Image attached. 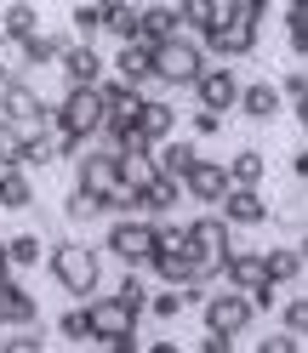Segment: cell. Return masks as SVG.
Wrapping results in <instances>:
<instances>
[{
    "instance_id": "f546056e",
    "label": "cell",
    "mask_w": 308,
    "mask_h": 353,
    "mask_svg": "<svg viewBox=\"0 0 308 353\" xmlns=\"http://www.w3.org/2000/svg\"><path fill=\"white\" fill-rule=\"evenodd\" d=\"M229 176H234V183H246V188H262V176H269V160H262V148H234Z\"/></svg>"
},
{
    "instance_id": "5b68a950",
    "label": "cell",
    "mask_w": 308,
    "mask_h": 353,
    "mask_svg": "<svg viewBox=\"0 0 308 353\" xmlns=\"http://www.w3.org/2000/svg\"><path fill=\"white\" fill-rule=\"evenodd\" d=\"M103 251H108V262H120V268H148V256H154V216H143V211L115 216L108 234H103Z\"/></svg>"
},
{
    "instance_id": "6da1fadb",
    "label": "cell",
    "mask_w": 308,
    "mask_h": 353,
    "mask_svg": "<svg viewBox=\"0 0 308 353\" xmlns=\"http://www.w3.org/2000/svg\"><path fill=\"white\" fill-rule=\"evenodd\" d=\"M103 256L108 251H97V245H86V239H52V251H46V268H52V279H57V291H69L75 302H92L97 291H103Z\"/></svg>"
},
{
    "instance_id": "681fc988",
    "label": "cell",
    "mask_w": 308,
    "mask_h": 353,
    "mask_svg": "<svg viewBox=\"0 0 308 353\" xmlns=\"http://www.w3.org/2000/svg\"><path fill=\"white\" fill-rule=\"evenodd\" d=\"M0 274H17V268H12V251H6V239H0Z\"/></svg>"
},
{
    "instance_id": "7dc6e473",
    "label": "cell",
    "mask_w": 308,
    "mask_h": 353,
    "mask_svg": "<svg viewBox=\"0 0 308 353\" xmlns=\"http://www.w3.org/2000/svg\"><path fill=\"white\" fill-rule=\"evenodd\" d=\"M269 6H274V0H240V12H246V17H262Z\"/></svg>"
},
{
    "instance_id": "30bf717a",
    "label": "cell",
    "mask_w": 308,
    "mask_h": 353,
    "mask_svg": "<svg viewBox=\"0 0 308 353\" xmlns=\"http://www.w3.org/2000/svg\"><path fill=\"white\" fill-rule=\"evenodd\" d=\"M0 114H12V120H17V125H23L29 137H35V131H46V125H52V103L40 97L23 74H17V80L6 85V97H0Z\"/></svg>"
},
{
    "instance_id": "f5cc1de1",
    "label": "cell",
    "mask_w": 308,
    "mask_h": 353,
    "mask_svg": "<svg viewBox=\"0 0 308 353\" xmlns=\"http://www.w3.org/2000/svg\"><path fill=\"white\" fill-rule=\"evenodd\" d=\"M0 330H6V325H0Z\"/></svg>"
},
{
    "instance_id": "e575fe53",
    "label": "cell",
    "mask_w": 308,
    "mask_h": 353,
    "mask_svg": "<svg viewBox=\"0 0 308 353\" xmlns=\"http://www.w3.org/2000/svg\"><path fill=\"white\" fill-rule=\"evenodd\" d=\"M0 347L6 353H40L46 347V330L40 325H12V330H0Z\"/></svg>"
},
{
    "instance_id": "5bb4252c",
    "label": "cell",
    "mask_w": 308,
    "mask_h": 353,
    "mask_svg": "<svg viewBox=\"0 0 308 353\" xmlns=\"http://www.w3.org/2000/svg\"><path fill=\"white\" fill-rule=\"evenodd\" d=\"M217 211H223L234 228H262V223L274 216V211H269V200H262V188H246V183H234L223 200H217Z\"/></svg>"
},
{
    "instance_id": "836d02e7",
    "label": "cell",
    "mask_w": 308,
    "mask_h": 353,
    "mask_svg": "<svg viewBox=\"0 0 308 353\" xmlns=\"http://www.w3.org/2000/svg\"><path fill=\"white\" fill-rule=\"evenodd\" d=\"M23 143H29V131L12 114H0V165H23Z\"/></svg>"
},
{
    "instance_id": "4fadbf2b",
    "label": "cell",
    "mask_w": 308,
    "mask_h": 353,
    "mask_svg": "<svg viewBox=\"0 0 308 353\" xmlns=\"http://www.w3.org/2000/svg\"><path fill=\"white\" fill-rule=\"evenodd\" d=\"M75 183L86 188V194H108V188H115L120 183V154L115 148H92V154H80V160H75Z\"/></svg>"
},
{
    "instance_id": "74e56055",
    "label": "cell",
    "mask_w": 308,
    "mask_h": 353,
    "mask_svg": "<svg viewBox=\"0 0 308 353\" xmlns=\"http://www.w3.org/2000/svg\"><path fill=\"white\" fill-rule=\"evenodd\" d=\"M280 325L291 330V336H302V347H308V296H285L280 302Z\"/></svg>"
},
{
    "instance_id": "ffe728a7",
    "label": "cell",
    "mask_w": 308,
    "mask_h": 353,
    "mask_svg": "<svg viewBox=\"0 0 308 353\" xmlns=\"http://www.w3.org/2000/svg\"><path fill=\"white\" fill-rule=\"evenodd\" d=\"M183 200H189V188L177 183V176H166V171L154 176L148 188H137V211H143V216H171Z\"/></svg>"
},
{
    "instance_id": "816d5d0a",
    "label": "cell",
    "mask_w": 308,
    "mask_h": 353,
    "mask_svg": "<svg viewBox=\"0 0 308 353\" xmlns=\"http://www.w3.org/2000/svg\"><path fill=\"white\" fill-rule=\"evenodd\" d=\"M297 245H302V262H308V234H302V239H297Z\"/></svg>"
},
{
    "instance_id": "3957f363",
    "label": "cell",
    "mask_w": 308,
    "mask_h": 353,
    "mask_svg": "<svg viewBox=\"0 0 308 353\" xmlns=\"http://www.w3.org/2000/svg\"><path fill=\"white\" fill-rule=\"evenodd\" d=\"M211 52L200 46V34H171V40H154V80H160V92H183L206 74Z\"/></svg>"
},
{
    "instance_id": "4dcf8cb0",
    "label": "cell",
    "mask_w": 308,
    "mask_h": 353,
    "mask_svg": "<svg viewBox=\"0 0 308 353\" xmlns=\"http://www.w3.org/2000/svg\"><path fill=\"white\" fill-rule=\"evenodd\" d=\"M57 336H63V342H75V347H97V330H92V314H86V302L69 307V314L57 319Z\"/></svg>"
},
{
    "instance_id": "ba28073f",
    "label": "cell",
    "mask_w": 308,
    "mask_h": 353,
    "mask_svg": "<svg viewBox=\"0 0 308 353\" xmlns=\"http://www.w3.org/2000/svg\"><path fill=\"white\" fill-rule=\"evenodd\" d=\"M240 85H246V80L234 74V63L211 57V63H206V74L194 80L189 92H194V108H217V114H229V108H240Z\"/></svg>"
},
{
    "instance_id": "bcb514c9",
    "label": "cell",
    "mask_w": 308,
    "mask_h": 353,
    "mask_svg": "<svg viewBox=\"0 0 308 353\" xmlns=\"http://www.w3.org/2000/svg\"><path fill=\"white\" fill-rule=\"evenodd\" d=\"M291 176H297V183H308V148H291Z\"/></svg>"
},
{
    "instance_id": "f1b7e54d",
    "label": "cell",
    "mask_w": 308,
    "mask_h": 353,
    "mask_svg": "<svg viewBox=\"0 0 308 353\" xmlns=\"http://www.w3.org/2000/svg\"><path fill=\"white\" fill-rule=\"evenodd\" d=\"M108 34H115V40H143V0H115Z\"/></svg>"
},
{
    "instance_id": "9c48e42d",
    "label": "cell",
    "mask_w": 308,
    "mask_h": 353,
    "mask_svg": "<svg viewBox=\"0 0 308 353\" xmlns=\"http://www.w3.org/2000/svg\"><path fill=\"white\" fill-rule=\"evenodd\" d=\"M86 314H92V330H97V347L108 336H126V330L143 325V307H131L120 291H97L92 302H86Z\"/></svg>"
},
{
    "instance_id": "d4e9b609",
    "label": "cell",
    "mask_w": 308,
    "mask_h": 353,
    "mask_svg": "<svg viewBox=\"0 0 308 353\" xmlns=\"http://www.w3.org/2000/svg\"><path fill=\"white\" fill-rule=\"evenodd\" d=\"M108 12H115V0H80L69 12V29L80 40H97V34H108Z\"/></svg>"
},
{
    "instance_id": "f35d334b",
    "label": "cell",
    "mask_w": 308,
    "mask_h": 353,
    "mask_svg": "<svg viewBox=\"0 0 308 353\" xmlns=\"http://www.w3.org/2000/svg\"><path fill=\"white\" fill-rule=\"evenodd\" d=\"M115 291H120V296H126L131 307H143V314H148V296H154V291H143V268H126Z\"/></svg>"
},
{
    "instance_id": "44dd1931",
    "label": "cell",
    "mask_w": 308,
    "mask_h": 353,
    "mask_svg": "<svg viewBox=\"0 0 308 353\" xmlns=\"http://www.w3.org/2000/svg\"><path fill=\"white\" fill-rule=\"evenodd\" d=\"M194 143H200V137H166V143H154V160H160V171L183 183V176L200 165V148H194Z\"/></svg>"
},
{
    "instance_id": "277c9868",
    "label": "cell",
    "mask_w": 308,
    "mask_h": 353,
    "mask_svg": "<svg viewBox=\"0 0 308 353\" xmlns=\"http://www.w3.org/2000/svg\"><path fill=\"white\" fill-rule=\"evenodd\" d=\"M189 251H194V274L206 285L223 279L229 268V251H234V223L223 211H206V216H189Z\"/></svg>"
},
{
    "instance_id": "1f68e13d",
    "label": "cell",
    "mask_w": 308,
    "mask_h": 353,
    "mask_svg": "<svg viewBox=\"0 0 308 353\" xmlns=\"http://www.w3.org/2000/svg\"><path fill=\"white\" fill-rule=\"evenodd\" d=\"M63 216H69L75 228H86V223H97V216H103V200H97V194H86V188L75 183L69 194H63Z\"/></svg>"
},
{
    "instance_id": "cb8c5ba5",
    "label": "cell",
    "mask_w": 308,
    "mask_h": 353,
    "mask_svg": "<svg viewBox=\"0 0 308 353\" xmlns=\"http://www.w3.org/2000/svg\"><path fill=\"white\" fill-rule=\"evenodd\" d=\"M171 34H183L177 0H143V40H171Z\"/></svg>"
},
{
    "instance_id": "8992f818",
    "label": "cell",
    "mask_w": 308,
    "mask_h": 353,
    "mask_svg": "<svg viewBox=\"0 0 308 353\" xmlns=\"http://www.w3.org/2000/svg\"><path fill=\"white\" fill-rule=\"evenodd\" d=\"M257 40H262V17H223V23H211L206 34H200V46L211 52V57H223V63H240V57H251L257 52Z\"/></svg>"
},
{
    "instance_id": "83f0119b",
    "label": "cell",
    "mask_w": 308,
    "mask_h": 353,
    "mask_svg": "<svg viewBox=\"0 0 308 353\" xmlns=\"http://www.w3.org/2000/svg\"><path fill=\"white\" fill-rule=\"evenodd\" d=\"M6 251H12V268H17V274L46 268V239H40V234H12V239H6Z\"/></svg>"
},
{
    "instance_id": "d590c367",
    "label": "cell",
    "mask_w": 308,
    "mask_h": 353,
    "mask_svg": "<svg viewBox=\"0 0 308 353\" xmlns=\"http://www.w3.org/2000/svg\"><path fill=\"white\" fill-rule=\"evenodd\" d=\"M177 12H183V29L189 34H206L217 23V0H177Z\"/></svg>"
},
{
    "instance_id": "ac0fdd59",
    "label": "cell",
    "mask_w": 308,
    "mask_h": 353,
    "mask_svg": "<svg viewBox=\"0 0 308 353\" xmlns=\"http://www.w3.org/2000/svg\"><path fill=\"white\" fill-rule=\"evenodd\" d=\"M148 274L160 279V285H189V279H200V274H194V251H189V245H154Z\"/></svg>"
},
{
    "instance_id": "52a82bcc",
    "label": "cell",
    "mask_w": 308,
    "mask_h": 353,
    "mask_svg": "<svg viewBox=\"0 0 308 353\" xmlns=\"http://www.w3.org/2000/svg\"><path fill=\"white\" fill-rule=\"evenodd\" d=\"M200 319H206V330H223V336H246L251 330V319H257V307H251V296L246 291H211L206 302H200Z\"/></svg>"
},
{
    "instance_id": "7402d4cb",
    "label": "cell",
    "mask_w": 308,
    "mask_h": 353,
    "mask_svg": "<svg viewBox=\"0 0 308 353\" xmlns=\"http://www.w3.org/2000/svg\"><path fill=\"white\" fill-rule=\"evenodd\" d=\"M223 279L234 285V291H257V285H269V262H262V251H229V268Z\"/></svg>"
},
{
    "instance_id": "f6af8a7d",
    "label": "cell",
    "mask_w": 308,
    "mask_h": 353,
    "mask_svg": "<svg viewBox=\"0 0 308 353\" xmlns=\"http://www.w3.org/2000/svg\"><path fill=\"white\" fill-rule=\"evenodd\" d=\"M103 347H108V353H137V347H143V336H137V330H126V336H108Z\"/></svg>"
},
{
    "instance_id": "8fae6325",
    "label": "cell",
    "mask_w": 308,
    "mask_h": 353,
    "mask_svg": "<svg viewBox=\"0 0 308 353\" xmlns=\"http://www.w3.org/2000/svg\"><path fill=\"white\" fill-rule=\"evenodd\" d=\"M108 63H115V74L131 80L137 92H160V80H154V40H120V52Z\"/></svg>"
},
{
    "instance_id": "7bdbcfd3",
    "label": "cell",
    "mask_w": 308,
    "mask_h": 353,
    "mask_svg": "<svg viewBox=\"0 0 308 353\" xmlns=\"http://www.w3.org/2000/svg\"><path fill=\"white\" fill-rule=\"evenodd\" d=\"M280 92H285V103H297V97H308V74H302V69H291V74H280Z\"/></svg>"
},
{
    "instance_id": "4316f807",
    "label": "cell",
    "mask_w": 308,
    "mask_h": 353,
    "mask_svg": "<svg viewBox=\"0 0 308 353\" xmlns=\"http://www.w3.org/2000/svg\"><path fill=\"white\" fill-rule=\"evenodd\" d=\"M40 29V12H35V0H6V12H0V34H12V40H29Z\"/></svg>"
},
{
    "instance_id": "9a60e30c",
    "label": "cell",
    "mask_w": 308,
    "mask_h": 353,
    "mask_svg": "<svg viewBox=\"0 0 308 353\" xmlns=\"http://www.w3.org/2000/svg\"><path fill=\"white\" fill-rule=\"evenodd\" d=\"M183 188H189V200H194V205H217V200H223V194L234 188V176H229V165L200 160V165L183 176Z\"/></svg>"
},
{
    "instance_id": "484cf974",
    "label": "cell",
    "mask_w": 308,
    "mask_h": 353,
    "mask_svg": "<svg viewBox=\"0 0 308 353\" xmlns=\"http://www.w3.org/2000/svg\"><path fill=\"white\" fill-rule=\"evenodd\" d=\"M262 262H269V279H274V285H297L302 268H308V262H302V245H269Z\"/></svg>"
},
{
    "instance_id": "b9f144b4",
    "label": "cell",
    "mask_w": 308,
    "mask_h": 353,
    "mask_svg": "<svg viewBox=\"0 0 308 353\" xmlns=\"http://www.w3.org/2000/svg\"><path fill=\"white\" fill-rule=\"evenodd\" d=\"M251 296V307H257V314H274V307H280V285L269 279V285H257V291H246Z\"/></svg>"
},
{
    "instance_id": "e0dca14e",
    "label": "cell",
    "mask_w": 308,
    "mask_h": 353,
    "mask_svg": "<svg viewBox=\"0 0 308 353\" xmlns=\"http://www.w3.org/2000/svg\"><path fill=\"white\" fill-rule=\"evenodd\" d=\"M69 46H75V34H63V29H35V34L23 40V69H57Z\"/></svg>"
},
{
    "instance_id": "c3c4849f",
    "label": "cell",
    "mask_w": 308,
    "mask_h": 353,
    "mask_svg": "<svg viewBox=\"0 0 308 353\" xmlns=\"http://www.w3.org/2000/svg\"><path fill=\"white\" fill-rule=\"evenodd\" d=\"M291 114H297V125L308 131V97H297V103H291Z\"/></svg>"
},
{
    "instance_id": "ee69618b",
    "label": "cell",
    "mask_w": 308,
    "mask_h": 353,
    "mask_svg": "<svg viewBox=\"0 0 308 353\" xmlns=\"http://www.w3.org/2000/svg\"><path fill=\"white\" fill-rule=\"evenodd\" d=\"M234 342H240V336H223V330H206V336H200V353H234Z\"/></svg>"
},
{
    "instance_id": "60d3db41",
    "label": "cell",
    "mask_w": 308,
    "mask_h": 353,
    "mask_svg": "<svg viewBox=\"0 0 308 353\" xmlns=\"http://www.w3.org/2000/svg\"><path fill=\"white\" fill-rule=\"evenodd\" d=\"M297 347H302V336H291L285 325L274 330V336H262V342H257V353H297Z\"/></svg>"
},
{
    "instance_id": "f907efd6",
    "label": "cell",
    "mask_w": 308,
    "mask_h": 353,
    "mask_svg": "<svg viewBox=\"0 0 308 353\" xmlns=\"http://www.w3.org/2000/svg\"><path fill=\"white\" fill-rule=\"evenodd\" d=\"M17 80V69H0V97H6V85Z\"/></svg>"
},
{
    "instance_id": "d6a6232c",
    "label": "cell",
    "mask_w": 308,
    "mask_h": 353,
    "mask_svg": "<svg viewBox=\"0 0 308 353\" xmlns=\"http://www.w3.org/2000/svg\"><path fill=\"white\" fill-rule=\"evenodd\" d=\"M63 160V154H57V131L46 125V131H35V137L23 143V165L29 171H46V165H57Z\"/></svg>"
},
{
    "instance_id": "2e32d148",
    "label": "cell",
    "mask_w": 308,
    "mask_h": 353,
    "mask_svg": "<svg viewBox=\"0 0 308 353\" xmlns=\"http://www.w3.org/2000/svg\"><path fill=\"white\" fill-rule=\"evenodd\" d=\"M280 108H285V92H280L274 80H251V85H240V114H246V120L269 125V120H280Z\"/></svg>"
},
{
    "instance_id": "7a4b0ae2",
    "label": "cell",
    "mask_w": 308,
    "mask_h": 353,
    "mask_svg": "<svg viewBox=\"0 0 308 353\" xmlns=\"http://www.w3.org/2000/svg\"><path fill=\"white\" fill-rule=\"evenodd\" d=\"M103 120H108L103 85H63V97L52 103V131H63V137L97 143L103 137Z\"/></svg>"
},
{
    "instance_id": "8d00e7d4",
    "label": "cell",
    "mask_w": 308,
    "mask_h": 353,
    "mask_svg": "<svg viewBox=\"0 0 308 353\" xmlns=\"http://www.w3.org/2000/svg\"><path fill=\"white\" fill-rule=\"evenodd\" d=\"M183 307H189V302H183V285H166V291H154V296H148V314L160 319V325H171Z\"/></svg>"
},
{
    "instance_id": "7c38bea8",
    "label": "cell",
    "mask_w": 308,
    "mask_h": 353,
    "mask_svg": "<svg viewBox=\"0 0 308 353\" xmlns=\"http://www.w3.org/2000/svg\"><path fill=\"white\" fill-rule=\"evenodd\" d=\"M57 74H63V85H97V80L108 74V57L97 52V40H80V34H75V46L63 52Z\"/></svg>"
},
{
    "instance_id": "ab89813d",
    "label": "cell",
    "mask_w": 308,
    "mask_h": 353,
    "mask_svg": "<svg viewBox=\"0 0 308 353\" xmlns=\"http://www.w3.org/2000/svg\"><path fill=\"white\" fill-rule=\"evenodd\" d=\"M189 131H194V137H200V143H211L217 131H223V114H217V108H194V120H189Z\"/></svg>"
},
{
    "instance_id": "603a6c76",
    "label": "cell",
    "mask_w": 308,
    "mask_h": 353,
    "mask_svg": "<svg viewBox=\"0 0 308 353\" xmlns=\"http://www.w3.org/2000/svg\"><path fill=\"white\" fill-rule=\"evenodd\" d=\"M29 205H35L29 165H0V211H29Z\"/></svg>"
},
{
    "instance_id": "d6986e66",
    "label": "cell",
    "mask_w": 308,
    "mask_h": 353,
    "mask_svg": "<svg viewBox=\"0 0 308 353\" xmlns=\"http://www.w3.org/2000/svg\"><path fill=\"white\" fill-rule=\"evenodd\" d=\"M137 131L148 143H166V137H177V108H171L160 92H143V108H137Z\"/></svg>"
}]
</instances>
